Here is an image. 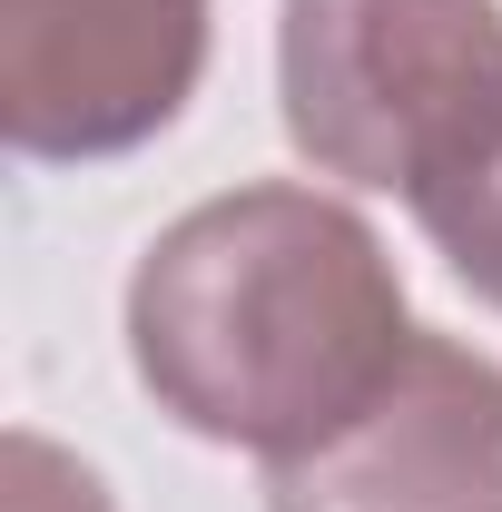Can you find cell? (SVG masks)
Instances as JSON below:
<instances>
[{
	"mask_svg": "<svg viewBox=\"0 0 502 512\" xmlns=\"http://www.w3.org/2000/svg\"><path fill=\"white\" fill-rule=\"evenodd\" d=\"M404 207L434 237V256L502 316V99L473 119V138H453L434 168L404 188Z\"/></svg>",
	"mask_w": 502,
	"mask_h": 512,
	"instance_id": "5b68a950",
	"label": "cell"
},
{
	"mask_svg": "<svg viewBox=\"0 0 502 512\" xmlns=\"http://www.w3.org/2000/svg\"><path fill=\"white\" fill-rule=\"evenodd\" d=\"M266 512H502V365L414 335L325 444L266 463Z\"/></svg>",
	"mask_w": 502,
	"mask_h": 512,
	"instance_id": "277c9868",
	"label": "cell"
},
{
	"mask_svg": "<svg viewBox=\"0 0 502 512\" xmlns=\"http://www.w3.org/2000/svg\"><path fill=\"white\" fill-rule=\"evenodd\" d=\"M276 99L315 178L404 197L502 99V0H286Z\"/></svg>",
	"mask_w": 502,
	"mask_h": 512,
	"instance_id": "7a4b0ae2",
	"label": "cell"
},
{
	"mask_svg": "<svg viewBox=\"0 0 502 512\" xmlns=\"http://www.w3.org/2000/svg\"><path fill=\"white\" fill-rule=\"evenodd\" d=\"M404 266L325 188L256 178L158 227L128 276V365L197 444H325L404 365Z\"/></svg>",
	"mask_w": 502,
	"mask_h": 512,
	"instance_id": "6da1fadb",
	"label": "cell"
},
{
	"mask_svg": "<svg viewBox=\"0 0 502 512\" xmlns=\"http://www.w3.org/2000/svg\"><path fill=\"white\" fill-rule=\"evenodd\" d=\"M0 512H119L109 503V483L79 463V453H60L50 434H10L0 444Z\"/></svg>",
	"mask_w": 502,
	"mask_h": 512,
	"instance_id": "8992f818",
	"label": "cell"
},
{
	"mask_svg": "<svg viewBox=\"0 0 502 512\" xmlns=\"http://www.w3.org/2000/svg\"><path fill=\"white\" fill-rule=\"evenodd\" d=\"M207 0H0V138L20 158H119L197 99Z\"/></svg>",
	"mask_w": 502,
	"mask_h": 512,
	"instance_id": "3957f363",
	"label": "cell"
}]
</instances>
